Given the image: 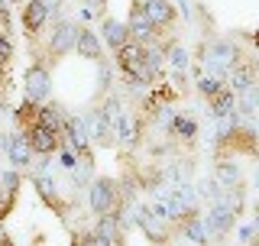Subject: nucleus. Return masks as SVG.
I'll return each instance as SVG.
<instances>
[{
    "mask_svg": "<svg viewBox=\"0 0 259 246\" xmlns=\"http://www.w3.org/2000/svg\"><path fill=\"white\" fill-rule=\"evenodd\" d=\"M237 110L240 113H256L259 110V81L256 85H249V88H243V91H237Z\"/></svg>",
    "mask_w": 259,
    "mask_h": 246,
    "instance_id": "24",
    "label": "nucleus"
},
{
    "mask_svg": "<svg viewBox=\"0 0 259 246\" xmlns=\"http://www.w3.org/2000/svg\"><path fill=\"white\" fill-rule=\"evenodd\" d=\"M49 94H52V71H49L42 55H36L32 65L23 71V97L32 104H46Z\"/></svg>",
    "mask_w": 259,
    "mask_h": 246,
    "instance_id": "3",
    "label": "nucleus"
},
{
    "mask_svg": "<svg viewBox=\"0 0 259 246\" xmlns=\"http://www.w3.org/2000/svg\"><path fill=\"white\" fill-rule=\"evenodd\" d=\"M10 65H13V43H10V36H0V71H10Z\"/></svg>",
    "mask_w": 259,
    "mask_h": 246,
    "instance_id": "26",
    "label": "nucleus"
},
{
    "mask_svg": "<svg viewBox=\"0 0 259 246\" xmlns=\"http://www.w3.org/2000/svg\"><path fill=\"white\" fill-rule=\"evenodd\" d=\"M26 139H29V146H32V152H36V155H52V152L62 149V133L42 127V123L29 127L26 130Z\"/></svg>",
    "mask_w": 259,
    "mask_h": 246,
    "instance_id": "13",
    "label": "nucleus"
},
{
    "mask_svg": "<svg viewBox=\"0 0 259 246\" xmlns=\"http://www.w3.org/2000/svg\"><path fill=\"white\" fill-rule=\"evenodd\" d=\"M126 198H133V194H126L120 182H113V178H91V191H88V204H91V211L97 217H107V214H123V204Z\"/></svg>",
    "mask_w": 259,
    "mask_h": 246,
    "instance_id": "1",
    "label": "nucleus"
},
{
    "mask_svg": "<svg viewBox=\"0 0 259 246\" xmlns=\"http://www.w3.org/2000/svg\"><path fill=\"white\" fill-rule=\"evenodd\" d=\"M75 39H78V26L71 20H55V26H52V36H49V43H46V65L49 62H62L68 52H75Z\"/></svg>",
    "mask_w": 259,
    "mask_h": 246,
    "instance_id": "4",
    "label": "nucleus"
},
{
    "mask_svg": "<svg viewBox=\"0 0 259 246\" xmlns=\"http://www.w3.org/2000/svg\"><path fill=\"white\" fill-rule=\"evenodd\" d=\"M165 59H168V65H172L175 71H185L188 68V49L172 36V39H165Z\"/></svg>",
    "mask_w": 259,
    "mask_h": 246,
    "instance_id": "23",
    "label": "nucleus"
},
{
    "mask_svg": "<svg viewBox=\"0 0 259 246\" xmlns=\"http://www.w3.org/2000/svg\"><path fill=\"white\" fill-rule=\"evenodd\" d=\"M224 78H227V85H230L233 91H243V88L256 85L259 81V59L256 55H240V62L233 65Z\"/></svg>",
    "mask_w": 259,
    "mask_h": 246,
    "instance_id": "10",
    "label": "nucleus"
},
{
    "mask_svg": "<svg viewBox=\"0 0 259 246\" xmlns=\"http://www.w3.org/2000/svg\"><path fill=\"white\" fill-rule=\"evenodd\" d=\"M0 246H13V240L10 236H0Z\"/></svg>",
    "mask_w": 259,
    "mask_h": 246,
    "instance_id": "33",
    "label": "nucleus"
},
{
    "mask_svg": "<svg viewBox=\"0 0 259 246\" xmlns=\"http://www.w3.org/2000/svg\"><path fill=\"white\" fill-rule=\"evenodd\" d=\"M233 94H237V91H233L230 85H224L217 94H210V97H207L210 113H214V117H227V113H233V101H237Z\"/></svg>",
    "mask_w": 259,
    "mask_h": 246,
    "instance_id": "19",
    "label": "nucleus"
},
{
    "mask_svg": "<svg viewBox=\"0 0 259 246\" xmlns=\"http://www.w3.org/2000/svg\"><path fill=\"white\" fill-rule=\"evenodd\" d=\"M84 127H88V136H91L97 146H104V149L117 143V136H113V120H110L101 107L91 110V113L84 117Z\"/></svg>",
    "mask_w": 259,
    "mask_h": 246,
    "instance_id": "11",
    "label": "nucleus"
},
{
    "mask_svg": "<svg viewBox=\"0 0 259 246\" xmlns=\"http://www.w3.org/2000/svg\"><path fill=\"white\" fill-rule=\"evenodd\" d=\"M214 182L221 185V188H233V185H240V169L233 166L230 159H217V166H214Z\"/></svg>",
    "mask_w": 259,
    "mask_h": 246,
    "instance_id": "20",
    "label": "nucleus"
},
{
    "mask_svg": "<svg viewBox=\"0 0 259 246\" xmlns=\"http://www.w3.org/2000/svg\"><path fill=\"white\" fill-rule=\"evenodd\" d=\"M143 59H146V46L136 43V39H126L120 49H113V62H117V68L130 75V71H140L143 68Z\"/></svg>",
    "mask_w": 259,
    "mask_h": 246,
    "instance_id": "14",
    "label": "nucleus"
},
{
    "mask_svg": "<svg viewBox=\"0 0 259 246\" xmlns=\"http://www.w3.org/2000/svg\"><path fill=\"white\" fill-rule=\"evenodd\" d=\"M253 46H256V49H259V32H253Z\"/></svg>",
    "mask_w": 259,
    "mask_h": 246,
    "instance_id": "34",
    "label": "nucleus"
},
{
    "mask_svg": "<svg viewBox=\"0 0 259 246\" xmlns=\"http://www.w3.org/2000/svg\"><path fill=\"white\" fill-rule=\"evenodd\" d=\"M162 246H168V243H162Z\"/></svg>",
    "mask_w": 259,
    "mask_h": 246,
    "instance_id": "35",
    "label": "nucleus"
},
{
    "mask_svg": "<svg viewBox=\"0 0 259 246\" xmlns=\"http://www.w3.org/2000/svg\"><path fill=\"white\" fill-rule=\"evenodd\" d=\"M71 246H101L91 230H75L71 233Z\"/></svg>",
    "mask_w": 259,
    "mask_h": 246,
    "instance_id": "28",
    "label": "nucleus"
},
{
    "mask_svg": "<svg viewBox=\"0 0 259 246\" xmlns=\"http://www.w3.org/2000/svg\"><path fill=\"white\" fill-rule=\"evenodd\" d=\"M65 117H68V113H62L59 104H49V101L39 104V123H42V127H49V130H55V133H62Z\"/></svg>",
    "mask_w": 259,
    "mask_h": 246,
    "instance_id": "22",
    "label": "nucleus"
},
{
    "mask_svg": "<svg viewBox=\"0 0 259 246\" xmlns=\"http://www.w3.org/2000/svg\"><path fill=\"white\" fill-rule=\"evenodd\" d=\"M46 4V10H49V20H52V16H59V10H62V0H42Z\"/></svg>",
    "mask_w": 259,
    "mask_h": 246,
    "instance_id": "31",
    "label": "nucleus"
},
{
    "mask_svg": "<svg viewBox=\"0 0 259 246\" xmlns=\"http://www.w3.org/2000/svg\"><path fill=\"white\" fill-rule=\"evenodd\" d=\"M101 26H104V43H107L110 49H120L130 39V29H126V23L123 20H113V16H101Z\"/></svg>",
    "mask_w": 259,
    "mask_h": 246,
    "instance_id": "17",
    "label": "nucleus"
},
{
    "mask_svg": "<svg viewBox=\"0 0 259 246\" xmlns=\"http://www.w3.org/2000/svg\"><path fill=\"white\" fill-rule=\"evenodd\" d=\"M32 185H36L39 198H42V201H46V204H49V208H52L62 220L68 217V211H71V198H62V191H59V185H55V178H49L46 172H42V175L32 178Z\"/></svg>",
    "mask_w": 259,
    "mask_h": 246,
    "instance_id": "9",
    "label": "nucleus"
},
{
    "mask_svg": "<svg viewBox=\"0 0 259 246\" xmlns=\"http://www.w3.org/2000/svg\"><path fill=\"white\" fill-rule=\"evenodd\" d=\"M249 227H253V233H259V204L253 208V224H249Z\"/></svg>",
    "mask_w": 259,
    "mask_h": 246,
    "instance_id": "32",
    "label": "nucleus"
},
{
    "mask_svg": "<svg viewBox=\"0 0 259 246\" xmlns=\"http://www.w3.org/2000/svg\"><path fill=\"white\" fill-rule=\"evenodd\" d=\"M0 36H10V10H7V4H0Z\"/></svg>",
    "mask_w": 259,
    "mask_h": 246,
    "instance_id": "29",
    "label": "nucleus"
},
{
    "mask_svg": "<svg viewBox=\"0 0 259 246\" xmlns=\"http://www.w3.org/2000/svg\"><path fill=\"white\" fill-rule=\"evenodd\" d=\"M81 16L84 20H91V16H104V10H107V0H81Z\"/></svg>",
    "mask_w": 259,
    "mask_h": 246,
    "instance_id": "27",
    "label": "nucleus"
},
{
    "mask_svg": "<svg viewBox=\"0 0 259 246\" xmlns=\"http://www.w3.org/2000/svg\"><path fill=\"white\" fill-rule=\"evenodd\" d=\"M143 10L146 16L152 20V26L162 29V32H175L172 26L178 23V10L175 4H168V0H143Z\"/></svg>",
    "mask_w": 259,
    "mask_h": 246,
    "instance_id": "12",
    "label": "nucleus"
},
{
    "mask_svg": "<svg viewBox=\"0 0 259 246\" xmlns=\"http://www.w3.org/2000/svg\"><path fill=\"white\" fill-rule=\"evenodd\" d=\"M149 123L143 120L140 110H123L117 120H113V136H117V143L123 146V149H136V146L143 143V133Z\"/></svg>",
    "mask_w": 259,
    "mask_h": 246,
    "instance_id": "5",
    "label": "nucleus"
},
{
    "mask_svg": "<svg viewBox=\"0 0 259 246\" xmlns=\"http://www.w3.org/2000/svg\"><path fill=\"white\" fill-rule=\"evenodd\" d=\"M97 81H101V91H107V88H110V68H107V65L97 68Z\"/></svg>",
    "mask_w": 259,
    "mask_h": 246,
    "instance_id": "30",
    "label": "nucleus"
},
{
    "mask_svg": "<svg viewBox=\"0 0 259 246\" xmlns=\"http://www.w3.org/2000/svg\"><path fill=\"white\" fill-rule=\"evenodd\" d=\"M240 55H243V49L237 43H230V39H210V43L201 46V55H198V59H204V71L227 75V71L240 62Z\"/></svg>",
    "mask_w": 259,
    "mask_h": 246,
    "instance_id": "2",
    "label": "nucleus"
},
{
    "mask_svg": "<svg viewBox=\"0 0 259 246\" xmlns=\"http://www.w3.org/2000/svg\"><path fill=\"white\" fill-rule=\"evenodd\" d=\"M97 236L101 246H123L126 243V220L123 214H107V217H97V227L91 230Z\"/></svg>",
    "mask_w": 259,
    "mask_h": 246,
    "instance_id": "8",
    "label": "nucleus"
},
{
    "mask_svg": "<svg viewBox=\"0 0 259 246\" xmlns=\"http://www.w3.org/2000/svg\"><path fill=\"white\" fill-rule=\"evenodd\" d=\"M75 52L81 55V59H88V62H101V59H104V46H101V39H97V32H94V29L78 26Z\"/></svg>",
    "mask_w": 259,
    "mask_h": 246,
    "instance_id": "16",
    "label": "nucleus"
},
{
    "mask_svg": "<svg viewBox=\"0 0 259 246\" xmlns=\"http://www.w3.org/2000/svg\"><path fill=\"white\" fill-rule=\"evenodd\" d=\"M168 133H172V139H182L185 146H191L194 133H198V123H194V117H188V113H178V117H172V123H168Z\"/></svg>",
    "mask_w": 259,
    "mask_h": 246,
    "instance_id": "18",
    "label": "nucleus"
},
{
    "mask_svg": "<svg viewBox=\"0 0 259 246\" xmlns=\"http://www.w3.org/2000/svg\"><path fill=\"white\" fill-rule=\"evenodd\" d=\"M7 159L13 162V169L16 172H23V169H29L32 166V146H29V139H26V133H20V130H16V133H10L7 136Z\"/></svg>",
    "mask_w": 259,
    "mask_h": 246,
    "instance_id": "15",
    "label": "nucleus"
},
{
    "mask_svg": "<svg viewBox=\"0 0 259 246\" xmlns=\"http://www.w3.org/2000/svg\"><path fill=\"white\" fill-rule=\"evenodd\" d=\"M224 85H227V78H224V75H217V71H201V75H198V91L204 94V97L217 94Z\"/></svg>",
    "mask_w": 259,
    "mask_h": 246,
    "instance_id": "25",
    "label": "nucleus"
},
{
    "mask_svg": "<svg viewBox=\"0 0 259 246\" xmlns=\"http://www.w3.org/2000/svg\"><path fill=\"white\" fill-rule=\"evenodd\" d=\"M20 26H23V36H26L29 43H39L42 29L49 26V10H46L42 0H26V4H23Z\"/></svg>",
    "mask_w": 259,
    "mask_h": 246,
    "instance_id": "6",
    "label": "nucleus"
},
{
    "mask_svg": "<svg viewBox=\"0 0 259 246\" xmlns=\"http://www.w3.org/2000/svg\"><path fill=\"white\" fill-rule=\"evenodd\" d=\"M13 120H16V130H20V133H26L29 127H36V123H39V104H32V101L23 97V104L16 107Z\"/></svg>",
    "mask_w": 259,
    "mask_h": 246,
    "instance_id": "21",
    "label": "nucleus"
},
{
    "mask_svg": "<svg viewBox=\"0 0 259 246\" xmlns=\"http://www.w3.org/2000/svg\"><path fill=\"white\" fill-rule=\"evenodd\" d=\"M133 220H136V227H140L152 243H159V246L168 243V240H172V233H175V227L168 224V220H159L149 208H136L133 211Z\"/></svg>",
    "mask_w": 259,
    "mask_h": 246,
    "instance_id": "7",
    "label": "nucleus"
}]
</instances>
